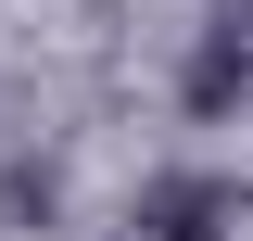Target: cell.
<instances>
[{"mask_svg": "<svg viewBox=\"0 0 253 241\" xmlns=\"http://www.w3.org/2000/svg\"><path fill=\"white\" fill-rule=\"evenodd\" d=\"M228 216H241L228 178H165L152 190V241H228Z\"/></svg>", "mask_w": 253, "mask_h": 241, "instance_id": "obj_1", "label": "cell"}]
</instances>
